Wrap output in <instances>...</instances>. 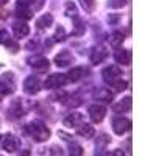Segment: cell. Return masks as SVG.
I'll return each mask as SVG.
<instances>
[{"mask_svg": "<svg viewBox=\"0 0 156 156\" xmlns=\"http://www.w3.org/2000/svg\"><path fill=\"white\" fill-rule=\"evenodd\" d=\"M86 73H87V70L84 69V67H73L69 73H67V78H69V81H80V80H83V78L86 76Z\"/></svg>", "mask_w": 156, "mask_h": 156, "instance_id": "cell-21", "label": "cell"}, {"mask_svg": "<svg viewBox=\"0 0 156 156\" xmlns=\"http://www.w3.org/2000/svg\"><path fill=\"white\" fill-rule=\"evenodd\" d=\"M6 2H8V0H0V5H5Z\"/></svg>", "mask_w": 156, "mask_h": 156, "instance_id": "cell-34", "label": "cell"}, {"mask_svg": "<svg viewBox=\"0 0 156 156\" xmlns=\"http://www.w3.org/2000/svg\"><path fill=\"white\" fill-rule=\"evenodd\" d=\"M69 153L75 154V156H80V154H83V148H81V145H78V144H75V142L69 140Z\"/></svg>", "mask_w": 156, "mask_h": 156, "instance_id": "cell-27", "label": "cell"}, {"mask_svg": "<svg viewBox=\"0 0 156 156\" xmlns=\"http://www.w3.org/2000/svg\"><path fill=\"white\" fill-rule=\"evenodd\" d=\"M67 83H69L67 75H64V73H51V75L47 76L44 86H45V89H59V87H62L64 84H67Z\"/></svg>", "mask_w": 156, "mask_h": 156, "instance_id": "cell-3", "label": "cell"}, {"mask_svg": "<svg viewBox=\"0 0 156 156\" xmlns=\"http://www.w3.org/2000/svg\"><path fill=\"white\" fill-rule=\"evenodd\" d=\"M92 97L98 101H105V103H109L112 100V92L106 87H97L94 92H92Z\"/></svg>", "mask_w": 156, "mask_h": 156, "instance_id": "cell-16", "label": "cell"}, {"mask_svg": "<svg viewBox=\"0 0 156 156\" xmlns=\"http://www.w3.org/2000/svg\"><path fill=\"white\" fill-rule=\"evenodd\" d=\"M123 34L120 31H114L111 36H109V44L114 47V48H119L122 44H123Z\"/></svg>", "mask_w": 156, "mask_h": 156, "instance_id": "cell-23", "label": "cell"}, {"mask_svg": "<svg viewBox=\"0 0 156 156\" xmlns=\"http://www.w3.org/2000/svg\"><path fill=\"white\" fill-rule=\"evenodd\" d=\"M122 75H123V73H122V69H120L119 66H114V64H111V66L105 67V69H103V72H101L103 80H105L108 84H112L114 81L120 80Z\"/></svg>", "mask_w": 156, "mask_h": 156, "instance_id": "cell-4", "label": "cell"}, {"mask_svg": "<svg viewBox=\"0 0 156 156\" xmlns=\"http://www.w3.org/2000/svg\"><path fill=\"white\" fill-rule=\"evenodd\" d=\"M73 61V55L69 50H61L59 53L55 56V64L58 67H67L69 64Z\"/></svg>", "mask_w": 156, "mask_h": 156, "instance_id": "cell-10", "label": "cell"}, {"mask_svg": "<svg viewBox=\"0 0 156 156\" xmlns=\"http://www.w3.org/2000/svg\"><path fill=\"white\" fill-rule=\"evenodd\" d=\"M25 133H27L34 142H45L50 137V129L42 120H31L25 125Z\"/></svg>", "mask_w": 156, "mask_h": 156, "instance_id": "cell-1", "label": "cell"}, {"mask_svg": "<svg viewBox=\"0 0 156 156\" xmlns=\"http://www.w3.org/2000/svg\"><path fill=\"white\" fill-rule=\"evenodd\" d=\"M12 31H14V34L17 37H25V36H28L30 34V27L25 22L22 20H17L12 23Z\"/></svg>", "mask_w": 156, "mask_h": 156, "instance_id": "cell-18", "label": "cell"}, {"mask_svg": "<svg viewBox=\"0 0 156 156\" xmlns=\"http://www.w3.org/2000/svg\"><path fill=\"white\" fill-rule=\"evenodd\" d=\"M80 5L86 12H92L95 9V0H80Z\"/></svg>", "mask_w": 156, "mask_h": 156, "instance_id": "cell-26", "label": "cell"}, {"mask_svg": "<svg viewBox=\"0 0 156 156\" xmlns=\"http://www.w3.org/2000/svg\"><path fill=\"white\" fill-rule=\"evenodd\" d=\"M112 129L115 134H125L128 133L129 129H131V120L126 119V117H115V119L112 120Z\"/></svg>", "mask_w": 156, "mask_h": 156, "instance_id": "cell-6", "label": "cell"}, {"mask_svg": "<svg viewBox=\"0 0 156 156\" xmlns=\"http://www.w3.org/2000/svg\"><path fill=\"white\" fill-rule=\"evenodd\" d=\"M51 23H53V16L50 12H45V14H42L36 20L37 28H48V27H51Z\"/></svg>", "mask_w": 156, "mask_h": 156, "instance_id": "cell-22", "label": "cell"}, {"mask_svg": "<svg viewBox=\"0 0 156 156\" xmlns=\"http://www.w3.org/2000/svg\"><path fill=\"white\" fill-rule=\"evenodd\" d=\"M27 62H28L30 67H33L34 70H39V72H45V70H48V67H50L48 59L44 58V56H41V55L28 56V58H27Z\"/></svg>", "mask_w": 156, "mask_h": 156, "instance_id": "cell-5", "label": "cell"}, {"mask_svg": "<svg viewBox=\"0 0 156 156\" xmlns=\"http://www.w3.org/2000/svg\"><path fill=\"white\" fill-rule=\"evenodd\" d=\"M131 106H133L131 98L125 97V98H122L119 103H115V105L112 106V109H114L115 112H128V111H131Z\"/></svg>", "mask_w": 156, "mask_h": 156, "instance_id": "cell-20", "label": "cell"}, {"mask_svg": "<svg viewBox=\"0 0 156 156\" xmlns=\"http://www.w3.org/2000/svg\"><path fill=\"white\" fill-rule=\"evenodd\" d=\"M39 89H41V83H39V78L36 75H30L25 78V81H23V90H25V94H28V95H34L39 92Z\"/></svg>", "mask_w": 156, "mask_h": 156, "instance_id": "cell-8", "label": "cell"}, {"mask_svg": "<svg viewBox=\"0 0 156 156\" xmlns=\"http://www.w3.org/2000/svg\"><path fill=\"white\" fill-rule=\"evenodd\" d=\"M53 37H55V41H64V39H66V30H64L62 27H58Z\"/></svg>", "mask_w": 156, "mask_h": 156, "instance_id": "cell-30", "label": "cell"}, {"mask_svg": "<svg viewBox=\"0 0 156 156\" xmlns=\"http://www.w3.org/2000/svg\"><path fill=\"white\" fill-rule=\"evenodd\" d=\"M0 44L5 45L6 48H11L12 53H16V51L19 50V45L14 44V41H12V37L9 36V33L6 30H0Z\"/></svg>", "mask_w": 156, "mask_h": 156, "instance_id": "cell-14", "label": "cell"}, {"mask_svg": "<svg viewBox=\"0 0 156 156\" xmlns=\"http://www.w3.org/2000/svg\"><path fill=\"white\" fill-rule=\"evenodd\" d=\"M2 147L6 153H14L19 147V140L16 136H12V134H6L2 140Z\"/></svg>", "mask_w": 156, "mask_h": 156, "instance_id": "cell-13", "label": "cell"}, {"mask_svg": "<svg viewBox=\"0 0 156 156\" xmlns=\"http://www.w3.org/2000/svg\"><path fill=\"white\" fill-rule=\"evenodd\" d=\"M109 140H111V137H108L106 134H101V136L98 137V140H97V144H95V150H98V151H95V154H97V153L100 154V153H101V150L105 148V145L108 144Z\"/></svg>", "mask_w": 156, "mask_h": 156, "instance_id": "cell-24", "label": "cell"}, {"mask_svg": "<svg viewBox=\"0 0 156 156\" xmlns=\"http://www.w3.org/2000/svg\"><path fill=\"white\" fill-rule=\"evenodd\" d=\"M120 19H122L120 14H109V16H108V22H109V25H115Z\"/></svg>", "mask_w": 156, "mask_h": 156, "instance_id": "cell-32", "label": "cell"}, {"mask_svg": "<svg viewBox=\"0 0 156 156\" xmlns=\"http://www.w3.org/2000/svg\"><path fill=\"white\" fill-rule=\"evenodd\" d=\"M128 3V0H109L108 2V5H109V8H123L125 5Z\"/></svg>", "mask_w": 156, "mask_h": 156, "instance_id": "cell-28", "label": "cell"}, {"mask_svg": "<svg viewBox=\"0 0 156 156\" xmlns=\"http://www.w3.org/2000/svg\"><path fill=\"white\" fill-rule=\"evenodd\" d=\"M25 112H23V108H22V100L20 98H16L11 101V105L8 108V115L11 117V119H19V117H22Z\"/></svg>", "mask_w": 156, "mask_h": 156, "instance_id": "cell-11", "label": "cell"}, {"mask_svg": "<svg viewBox=\"0 0 156 156\" xmlns=\"http://www.w3.org/2000/svg\"><path fill=\"white\" fill-rule=\"evenodd\" d=\"M76 134L81 136V137H84V139H90V137H94L95 129H94L92 125L83 122V123H80V125L76 126Z\"/></svg>", "mask_w": 156, "mask_h": 156, "instance_id": "cell-17", "label": "cell"}, {"mask_svg": "<svg viewBox=\"0 0 156 156\" xmlns=\"http://www.w3.org/2000/svg\"><path fill=\"white\" fill-rule=\"evenodd\" d=\"M86 31V23L83 22V19L80 16H73V30H72V36H83Z\"/></svg>", "mask_w": 156, "mask_h": 156, "instance_id": "cell-19", "label": "cell"}, {"mask_svg": "<svg viewBox=\"0 0 156 156\" xmlns=\"http://www.w3.org/2000/svg\"><path fill=\"white\" fill-rule=\"evenodd\" d=\"M66 16H69V17L76 16V6L72 2H67L66 3Z\"/></svg>", "mask_w": 156, "mask_h": 156, "instance_id": "cell-29", "label": "cell"}, {"mask_svg": "<svg viewBox=\"0 0 156 156\" xmlns=\"http://www.w3.org/2000/svg\"><path fill=\"white\" fill-rule=\"evenodd\" d=\"M115 90H123V89H126V81L125 80H122V78H120V80H117V81H114L112 84H111Z\"/></svg>", "mask_w": 156, "mask_h": 156, "instance_id": "cell-31", "label": "cell"}, {"mask_svg": "<svg viewBox=\"0 0 156 156\" xmlns=\"http://www.w3.org/2000/svg\"><path fill=\"white\" fill-rule=\"evenodd\" d=\"M84 122V115L81 112H70L66 119L62 120V123L66 125L67 128H76L80 123Z\"/></svg>", "mask_w": 156, "mask_h": 156, "instance_id": "cell-12", "label": "cell"}, {"mask_svg": "<svg viewBox=\"0 0 156 156\" xmlns=\"http://www.w3.org/2000/svg\"><path fill=\"white\" fill-rule=\"evenodd\" d=\"M106 56H108V50L103 45H98V47L92 48V51H90V62L92 64H100Z\"/></svg>", "mask_w": 156, "mask_h": 156, "instance_id": "cell-15", "label": "cell"}, {"mask_svg": "<svg viewBox=\"0 0 156 156\" xmlns=\"http://www.w3.org/2000/svg\"><path fill=\"white\" fill-rule=\"evenodd\" d=\"M87 114H89L90 120H92L94 123H100L103 119H105V115H106V108L103 105H98V103H94V105L89 106Z\"/></svg>", "mask_w": 156, "mask_h": 156, "instance_id": "cell-7", "label": "cell"}, {"mask_svg": "<svg viewBox=\"0 0 156 156\" xmlns=\"http://www.w3.org/2000/svg\"><path fill=\"white\" fill-rule=\"evenodd\" d=\"M16 90V80L11 72H6L0 76V100L5 95H9Z\"/></svg>", "mask_w": 156, "mask_h": 156, "instance_id": "cell-2", "label": "cell"}, {"mask_svg": "<svg viewBox=\"0 0 156 156\" xmlns=\"http://www.w3.org/2000/svg\"><path fill=\"white\" fill-rule=\"evenodd\" d=\"M16 16H17L19 19H31V17H33V11L28 9V8H20V6H17Z\"/></svg>", "mask_w": 156, "mask_h": 156, "instance_id": "cell-25", "label": "cell"}, {"mask_svg": "<svg viewBox=\"0 0 156 156\" xmlns=\"http://www.w3.org/2000/svg\"><path fill=\"white\" fill-rule=\"evenodd\" d=\"M114 59H115V62L122 64V66H128V64H131V50H128V48L115 50Z\"/></svg>", "mask_w": 156, "mask_h": 156, "instance_id": "cell-9", "label": "cell"}, {"mask_svg": "<svg viewBox=\"0 0 156 156\" xmlns=\"http://www.w3.org/2000/svg\"><path fill=\"white\" fill-rule=\"evenodd\" d=\"M31 3H34V0H17V6L20 8H28Z\"/></svg>", "mask_w": 156, "mask_h": 156, "instance_id": "cell-33", "label": "cell"}]
</instances>
